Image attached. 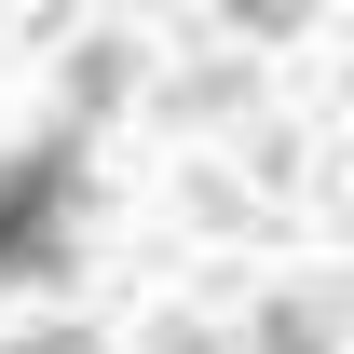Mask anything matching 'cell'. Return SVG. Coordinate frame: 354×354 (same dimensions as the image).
<instances>
[{"label":"cell","mask_w":354,"mask_h":354,"mask_svg":"<svg viewBox=\"0 0 354 354\" xmlns=\"http://www.w3.org/2000/svg\"><path fill=\"white\" fill-rule=\"evenodd\" d=\"M82 136H95V123H55L41 150H14V164H0V286H14V272H55V259H68V205H82Z\"/></svg>","instance_id":"obj_1"},{"label":"cell","mask_w":354,"mask_h":354,"mask_svg":"<svg viewBox=\"0 0 354 354\" xmlns=\"http://www.w3.org/2000/svg\"><path fill=\"white\" fill-rule=\"evenodd\" d=\"M327 313H341L327 286H300V300H272V313H259V354H327Z\"/></svg>","instance_id":"obj_2"},{"label":"cell","mask_w":354,"mask_h":354,"mask_svg":"<svg viewBox=\"0 0 354 354\" xmlns=\"http://www.w3.org/2000/svg\"><path fill=\"white\" fill-rule=\"evenodd\" d=\"M14 354H95V327H41V341H14Z\"/></svg>","instance_id":"obj_3"},{"label":"cell","mask_w":354,"mask_h":354,"mask_svg":"<svg viewBox=\"0 0 354 354\" xmlns=\"http://www.w3.org/2000/svg\"><path fill=\"white\" fill-rule=\"evenodd\" d=\"M150 354H218V341H205V327H164V341H150Z\"/></svg>","instance_id":"obj_4"}]
</instances>
